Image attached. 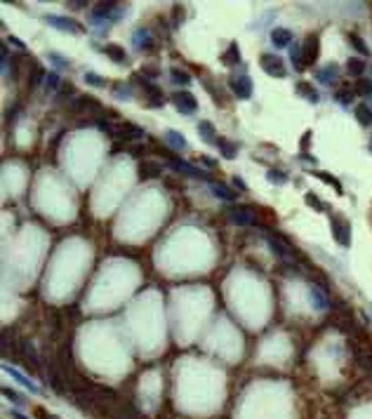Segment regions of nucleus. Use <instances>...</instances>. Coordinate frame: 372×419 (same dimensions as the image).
Listing matches in <instances>:
<instances>
[{
	"instance_id": "nucleus-9",
	"label": "nucleus",
	"mask_w": 372,
	"mask_h": 419,
	"mask_svg": "<svg viewBox=\"0 0 372 419\" xmlns=\"http://www.w3.org/2000/svg\"><path fill=\"white\" fill-rule=\"evenodd\" d=\"M226 217L238 226H255L257 224L255 212L247 210V207H231V210H226Z\"/></svg>"
},
{
	"instance_id": "nucleus-47",
	"label": "nucleus",
	"mask_w": 372,
	"mask_h": 419,
	"mask_svg": "<svg viewBox=\"0 0 372 419\" xmlns=\"http://www.w3.org/2000/svg\"><path fill=\"white\" fill-rule=\"evenodd\" d=\"M10 417H12V419H29V417H26V414H21V412H19V410H12V412H10Z\"/></svg>"
},
{
	"instance_id": "nucleus-43",
	"label": "nucleus",
	"mask_w": 372,
	"mask_h": 419,
	"mask_svg": "<svg viewBox=\"0 0 372 419\" xmlns=\"http://www.w3.org/2000/svg\"><path fill=\"white\" fill-rule=\"evenodd\" d=\"M85 5H87L85 0H71V3H68V7H71V10H83Z\"/></svg>"
},
{
	"instance_id": "nucleus-20",
	"label": "nucleus",
	"mask_w": 372,
	"mask_h": 419,
	"mask_svg": "<svg viewBox=\"0 0 372 419\" xmlns=\"http://www.w3.org/2000/svg\"><path fill=\"white\" fill-rule=\"evenodd\" d=\"M198 132H201V139H205L208 144H217V132H214V128H212V122L210 120H201L198 122Z\"/></svg>"
},
{
	"instance_id": "nucleus-36",
	"label": "nucleus",
	"mask_w": 372,
	"mask_h": 419,
	"mask_svg": "<svg viewBox=\"0 0 372 419\" xmlns=\"http://www.w3.org/2000/svg\"><path fill=\"white\" fill-rule=\"evenodd\" d=\"M45 76H47V73H45L43 68H38V66H36V71H31V85H40Z\"/></svg>"
},
{
	"instance_id": "nucleus-32",
	"label": "nucleus",
	"mask_w": 372,
	"mask_h": 419,
	"mask_svg": "<svg viewBox=\"0 0 372 419\" xmlns=\"http://www.w3.org/2000/svg\"><path fill=\"white\" fill-rule=\"evenodd\" d=\"M266 179L271 184H285L287 182V175H285V172H281V170H268Z\"/></svg>"
},
{
	"instance_id": "nucleus-38",
	"label": "nucleus",
	"mask_w": 372,
	"mask_h": 419,
	"mask_svg": "<svg viewBox=\"0 0 372 419\" xmlns=\"http://www.w3.org/2000/svg\"><path fill=\"white\" fill-rule=\"evenodd\" d=\"M349 40H351V45H354V47L358 50L360 55H367V52H370V50L365 47V43H363V40H360L358 36H351V38H349Z\"/></svg>"
},
{
	"instance_id": "nucleus-48",
	"label": "nucleus",
	"mask_w": 372,
	"mask_h": 419,
	"mask_svg": "<svg viewBox=\"0 0 372 419\" xmlns=\"http://www.w3.org/2000/svg\"><path fill=\"white\" fill-rule=\"evenodd\" d=\"M309 141H311V132L304 134V139H302V149H306V146H309Z\"/></svg>"
},
{
	"instance_id": "nucleus-6",
	"label": "nucleus",
	"mask_w": 372,
	"mask_h": 419,
	"mask_svg": "<svg viewBox=\"0 0 372 419\" xmlns=\"http://www.w3.org/2000/svg\"><path fill=\"white\" fill-rule=\"evenodd\" d=\"M332 238L342 248H349L351 245V226L344 217H332Z\"/></svg>"
},
{
	"instance_id": "nucleus-35",
	"label": "nucleus",
	"mask_w": 372,
	"mask_h": 419,
	"mask_svg": "<svg viewBox=\"0 0 372 419\" xmlns=\"http://www.w3.org/2000/svg\"><path fill=\"white\" fill-rule=\"evenodd\" d=\"M203 85L208 87V92H210V94H212V97H214V102H217V104H221V99H224V97H221L219 92H217V87L212 85V80H210V78H203Z\"/></svg>"
},
{
	"instance_id": "nucleus-29",
	"label": "nucleus",
	"mask_w": 372,
	"mask_h": 419,
	"mask_svg": "<svg viewBox=\"0 0 372 419\" xmlns=\"http://www.w3.org/2000/svg\"><path fill=\"white\" fill-rule=\"evenodd\" d=\"M354 92H356V94H360V97H367V94H372V80H365V78L356 80Z\"/></svg>"
},
{
	"instance_id": "nucleus-11",
	"label": "nucleus",
	"mask_w": 372,
	"mask_h": 419,
	"mask_svg": "<svg viewBox=\"0 0 372 419\" xmlns=\"http://www.w3.org/2000/svg\"><path fill=\"white\" fill-rule=\"evenodd\" d=\"M45 21L59 31H66V33H80V31H83V26H80L78 21H73V19H68V17H59V14H47Z\"/></svg>"
},
{
	"instance_id": "nucleus-28",
	"label": "nucleus",
	"mask_w": 372,
	"mask_h": 419,
	"mask_svg": "<svg viewBox=\"0 0 372 419\" xmlns=\"http://www.w3.org/2000/svg\"><path fill=\"white\" fill-rule=\"evenodd\" d=\"M313 175H316V177H318V179H323V182H325V184H328V186H332V188H335L337 193H344V188H342V184L337 182L335 177H330V175H328V172H323V170H318V172H313Z\"/></svg>"
},
{
	"instance_id": "nucleus-5",
	"label": "nucleus",
	"mask_w": 372,
	"mask_h": 419,
	"mask_svg": "<svg viewBox=\"0 0 372 419\" xmlns=\"http://www.w3.org/2000/svg\"><path fill=\"white\" fill-rule=\"evenodd\" d=\"M170 99H172V104L177 106L179 113H186V116H189V113H195V109H198V99H195L191 92H186V90L175 92Z\"/></svg>"
},
{
	"instance_id": "nucleus-22",
	"label": "nucleus",
	"mask_w": 372,
	"mask_h": 419,
	"mask_svg": "<svg viewBox=\"0 0 372 419\" xmlns=\"http://www.w3.org/2000/svg\"><path fill=\"white\" fill-rule=\"evenodd\" d=\"M297 92H299V94H302L304 99H309L311 104H318V102H320V94H318V92L313 90L309 83H297Z\"/></svg>"
},
{
	"instance_id": "nucleus-13",
	"label": "nucleus",
	"mask_w": 372,
	"mask_h": 419,
	"mask_svg": "<svg viewBox=\"0 0 372 419\" xmlns=\"http://www.w3.org/2000/svg\"><path fill=\"white\" fill-rule=\"evenodd\" d=\"M3 370H5L7 375L12 377L14 382H19V384H21V386H26V389H29V391H33V393H40V386H38V384H33V382H31V379H29V377L24 375V372H19L17 367H12V365H10V363H5V365H3Z\"/></svg>"
},
{
	"instance_id": "nucleus-1",
	"label": "nucleus",
	"mask_w": 372,
	"mask_h": 419,
	"mask_svg": "<svg viewBox=\"0 0 372 419\" xmlns=\"http://www.w3.org/2000/svg\"><path fill=\"white\" fill-rule=\"evenodd\" d=\"M264 238H266L268 248H271V252H274L278 259H283V261H297L299 252L294 250V245L290 243L287 238H283L281 233H264Z\"/></svg>"
},
{
	"instance_id": "nucleus-24",
	"label": "nucleus",
	"mask_w": 372,
	"mask_h": 419,
	"mask_svg": "<svg viewBox=\"0 0 372 419\" xmlns=\"http://www.w3.org/2000/svg\"><path fill=\"white\" fill-rule=\"evenodd\" d=\"M106 55L116 61V64H125V59H128V55H125V50L120 45H106Z\"/></svg>"
},
{
	"instance_id": "nucleus-33",
	"label": "nucleus",
	"mask_w": 372,
	"mask_h": 419,
	"mask_svg": "<svg viewBox=\"0 0 372 419\" xmlns=\"http://www.w3.org/2000/svg\"><path fill=\"white\" fill-rule=\"evenodd\" d=\"M45 85H47V90H59L61 87L59 73H47V76H45Z\"/></svg>"
},
{
	"instance_id": "nucleus-4",
	"label": "nucleus",
	"mask_w": 372,
	"mask_h": 419,
	"mask_svg": "<svg viewBox=\"0 0 372 419\" xmlns=\"http://www.w3.org/2000/svg\"><path fill=\"white\" fill-rule=\"evenodd\" d=\"M111 134H113V139H120V141H137L144 137V130L132 125V122H118V125H113Z\"/></svg>"
},
{
	"instance_id": "nucleus-7",
	"label": "nucleus",
	"mask_w": 372,
	"mask_h": 419,
	"mask_svg": "<svg viewBox=\"0 0 372 419\" xmlns=\"http://www.w3.org/2000/svg\"><path fill=\"white\" fill-rule=\"evenodd\" d=\"M262 68L271 78H285L287 76V68L283 64V59L276 55H262Z\"/></svg>"
},
{
	"instance_id": "nucleus-41",
	"label": "nucleus",
	"mask_w": 372,
	"mask_h": 419,
	"mask_svg": "<svg viewBox=\"0 0 372 419\" xmlns=\"http://www.w3.org/2000/svg\"><path fill=\"white\" fill-rule=\"evenodd\" d=\"M130 92H132V90H130L128 85H116V97H118V99H128Z\"/></svg>"
},
{
	"instance_id": "nucleus-50",
	"label": "nucleus",
	"mask_w": 372,
	"mask_h": 419,
	"mask_svg": "<svg viewBox=\"0 0 372 419\" xmlns=\"http://www.w3.org/2000/svg\"><path fill=\"white\" fill-rule=\"evenodd\" d=\"M370 149H372V141H370Z\"/></svg>"
},
{
	"instance_id": "nucleus-46",
	"label": "nucleus",
	"mask_w": 372,
	"mask_h": 419,
	"mask_svg": "<svg viewBox=\"0 0 372 419\" xmlns=\"http://www.w3.org/2000/svg\"><path fill=\"white\" fill-rule=\"evenodd\" d=\"M233 186L240 188V191H247V184H245L243 179H240V177H236V179H233Z\"/></svg>"
},
{
	"instance_id": "nucleus-30",
	"label": "nucleus",
	"mask_w": 372,
	"mask_h": 419,
	"mask_svg": "<svg viewBox=\"0 0 372 419\" xmlns=\"http://www.w3.org/2000/svg\"><path fill=\"white\" fill-rule=\"evenodd\" d=\"M318 80H323V83H332V80H337V66H325L318 71Z\"/></svg>"
},
{
	"instance_id": "nucleus-40",
	"label": "nucleus",
	"mask_w": 372,
	"mask_h": 419,
	"mask_svg": "<svg viewBox=\"0 0 372 419\" xmlns=\"http://www.w3.org/2000/svg\"><path fill=\"white\" fill-rule=\"evenodd\" d=\"M337 99H339V102H342V104H349V102H351V99H354V92H349V90H339V92H337Z\"/></svg>"
},
{
	"instance_id": "nucleus-15",
	"label": "nucleus",
	"mask_w": 372,
	"mask_h": 419,
	"mask_svg": "<svg viewBox=\"0 0 372 419\" xmlns=\"http://www.w3.org/2000/svg\"><path fill=\"white\" fill-rule=\"evenodd\" d=\"M165 172V167L160 163H156V160H141L139 163V177L141 179H156V177H160Z\"/></svg>"
},
{
	"instance_id": "nucleus-37",
	"label": "nucleus",
	"mask_w": 372,
	"mask_h": 419,
	"mask_svg": "<svg viewBox=\"0 0 372 419\" xmlns=\"http://www.w3.org/2000/svg\"><path fill=\"white\" fill-rule=\"evenodd\" d=\"M304 201H306V205H309V207H316V210H325V205H323L320 201H318V198H316L313 193H306V195H304Z\"/></svg>"
},
{
	"instance_id": "nucleus-17",
	"label": "nucleus",
	"mask_w": 372,
	"mask_h": 419,
	"mask_svg": "<svg viewBox=\"0 0 372 419\" xmlns=\"http://www.w3.org/2000/svg\"><path fill=\"white\" fill-rule=\"evenodd\" d=\"M271 43H274L276 47H287V45L292 43V31L274 29V31H271Z\"/></svg>"
},
{
	"instance_id": "nucleus-42",
	"label": "nucleus",
	"mask_w": 372,
	"mask_h": 419,
	"mask_svg": "<svg viewBox=\"0 0 372 419\" xmlns=\"http://www.w3.org/2000/svg\"><path fill=\"white\" fill-rule=\"evenodd\" d=\"M49 59L55 61V64H57V66H59V68H64V66H66V59H64V57H61V55H57V52H49Z\"/></svg>"
},
{
	"instance_id": "nucleus-19",
	"label": "nucleus",
	"mask_w": 372,
	"mask_h": 419,
	"mask_svg": "<svg viewBox=\"0 0 372 419\" xmlns=\"http://www.w3.org/2000/svg\"><path fill=\"white\" fill-rule=\"evenodd\" d=\"M210 188H212V193L217 195V198H221V201H236V191L233 188H229V186H224V184H210Z\"/></svg>"
},
{
	"instance_id": "nucleus-49",
	"label": "nucleus",
	"mask_w": 372,
	"mask_h": 419,
	"mask_svg": "<svg viewBox=\"0 0 372 419\" xmlns=\"http://www.w3.org/2000/svg\"><path fill=\"white\" fill-rule=\"evenodd\" d=\"M203 163L208 165V167H214V160L212 158H205V156H203Z\"/></svg>"
},
{
	"instance_id": "nucleus-27",
	"label": "nucleus",
	"mask_w": 372,
	"mask_h": 419,
	"mask_svg": "<svg viewBox=\"0 0 372 419\" xmlns=\"http://www.w3.org/2000/svg\"><path fill=\"white\" fill-rule=\"evenodd\" d=\"M346 71L351 73V76H363V71H365V61L360 59V57H351L346 64Z\"/></svg>"
},
{
	"instance_id": "nucleus-34",
	"label": "nucleus",
	"mask_w": 372,
	"mask_h": 419,
	"mask_svg": "<svg viewBox=\"0 0 372 419\" xmlns=\"http://www.w3.org/2000/svg\"><path fill=\"white\" fill-rule=\"evenodd\" d=\"M3 396H5V398H10L12 403H17V405H24V396L17 393V391H12V389H7V386L3 389Z\"/></svg>"
},
{
	"instance_id": "nucleus-23",
	"label": "nucleus",
	"mask_w": 372,
	"mask_h": 419,
	"mask_svg": "<svg viewBox=\"0 0 372 419\" xmlns=\"http://www.w3.org/2000/svg\"><path fill=\"white\" fill-rule=\"evenodd\" d=\"M217 146H219V151L224 158H236V153H238V144H233V141L229 139H217Z\"/></svg>"
},
{
	"instance_id": "nucleus-3",
	"label": "nucleus",
	"mask_w": 372,
	"mask_h": 419,
	"mask_svg": "<svg viewBox=\"0 0 372 419\" xmlns=\"http://www.w3.org/2000/svg\"><path fill=\"white\" fill-rule=\"evenodd\" d=\"M71 109H73L76 113H85V116H90V118H99L102 113H104L102 104H99L94 97H78L73 104H71Z\"/></svg>"
},
{
	"instance_id": "nucleus-2",
	"label": "nucleus",
	"mask_w": 372,
	"mask_h": 419,
	"mask_svg": "<svg viewBox=\"0 0 372 419\" xmlns=\"http://www.w3.org/2000/svg\"><path fill=\"white\" fill-rule=\"evenodd\" d=\"M167 156V165H170L175 172H179V175H186V177H193V179H203V182H210V175L205 170H198V167H193L191 163H186V160L177 158V156H172L170 151L165 153Z\"/></svg>"
},
{
	"instance_id": "nucleus-31",
	"label": "nucleus",
	"mask_w": 372,
	"mask_h": 419,
	"mask_svg": "<svg viewBox=\"0 0 372 419\" xmlns=\"http://www.w3.org/2000/svg\"><path fill=\"white\" fill-rule=\"evenodd\" d=\"M85 83L87 85H94V87H106V80L102 78V76H97V73H92V71L85 73Z\"/></svg>"
},
{
	"instance_id": "nucleus-8",
	"label": "nucleus",
	"mask_w": 372,
	"mask_h": 419,
	"mask_svg": "<svg viewBox=\"0 0 372 419\" xmlns=\"http://www.w3.org/2000/svg\"><path fill=\"white\" fill-rule=\"evenodd\" d=\"M229 87L238 99H250L252 97V80L250 76H231L229 78Z\"/></svg>"
},
{
	"instance_id": "nucleus-45",
	"label": "nucleus",
	"mask_w": 372,
	"mask_h": 419,
	"mask_svg": "<svg viewBox=\"0 0 372 419\" xmlns=\"http://www.w3.org/2000/svg\"><path fill=\"white\" fill-rule=\"evenodd\" d=\"M7 43L14 45V47H19V50H24V43H21V40H19L17 36H10V38H7Z\"/></svg>"
},
{
	"instance_id": "nucleus-26",
	"label": "nucleus",
	"mask_w": 372,
	"mask_h": 419,
	"mask_svg": "<svg viewBox=\"0 0 372 419\" xmlns=\"http://www.w3.org/2000/svg\"><path fill=\"white\" fill-rule=\"evenodd\" d=\"M170 78L172 83H177V85H191V76L186 71H182V68H170Z\"/></svg>"
},
{
	"instance_id": "nucleus-14",
	"label": "nucleus",
	"mask_w": 372,
	"mask_h": 419,
	"mask_svg": "<svg viewBox=\"0 0 372 419\" xmlns=\"http://www.w3.org/2000/svg\"><path fill=\"white\" fill-rule=\"evenodd\" d=\"M309 302L313 304V309H320V311L330 309V299H328V294H325V290H323L320 285H316V283H313V285L309 287Z\"/></svg>"
},
{
	"instance_id": "nucleus-12",
	"label": "nucleus",
	"mask_w": 372,
	"mask_h": 419,
	"mask_svg": "<svg viewBox=\"0 0 372 419\" xmlns=\"http://www.w3.org/2000/svg\"><path fill=\"white\" fill-rule=\"evenodd\" d=\"M318 52H320V47H318V36H309L302 43V61H304V66H311L313 61L318 59Z\"/></svg>"
},
{
	"instance_id": "nucleus-10",
	"label": "nucleus",
	"mask_w": 372,
	"mask_h": 419,
	"mask_svg": "<svg viewBox=\"0 0 372 419\" xmlns=\"http://www.w3.org/2000/svg\"><path fill=\"white\" fill-rule=\"evenodd\" d=\"M17 353H19V358L26 360L29 367H38V365H40V356H38L36 347H33L29 339H19L17 341Z\"/></svg>"
},
{
	"instance_id": "nucleus-18",
	"label": "nucleus",
	"mask_w": 372,
	"mask_h": 419,
	"mask_svg": "<svg viewBox=\"0 0 372 419\" xmlns=\"http://www.w3.org/2000/svg\"><path fill=\"white\" fill-rule=\"evenodd\" d=\"M163 137H165V141H167L172 149H177V151H184V149L189 146L186 144V139H184V134H179L177 130H165Z\"/></svg>"
},
{
	"instance_id": "nucleus-21",
	"label": "nucleus",
	"mask_w": 372,
	"mask_h": 419,
	"mask_svg": "<svg viewBox=\"0 0 372 419\" xmlns=\"http://www.w3.org/2000/svg\"><path fill=\"white\" fill-rule=\"evenodd\" d=\"M221 59H224L226 66H236V64H240V50H238V45H236V43L229 45V50L221 55Z\"/></svg>"
},
{
	"instance_id": "nucleus-25",
	"label": "nucleus",
	"mask_w": 372,
	"mask_h": 419,
	"mask_svg": "<svg viewBox=\"0 0 372 419\" xmlns=\"http://www.w3.org/2000/svg\"><path fill=\"white\" fill-rule=\"evenodd\" d=\"M356 118L360 120V125H372V109L365 104H358L356 106Z\"/></svg>"
},
{
	"instance_id": "nucleus-39",
	"label": "nucleus",
	"mask_w": 372,
	"mask_h": 419,
	"mask_svg": "<svg viewBox=\"0 0 372 419\" xmlns=\"http://www.w3.org/2000/svg\"><path fill=\"white\" fill-rule=\"evenodd\" d=\"M172 17H175V26L182 24V19H184V7H182V5H175V10H172Z\"/></svg>"
},
{
	"instance_id": "nucleus-16",
	"label": "nucleus",
	"mask_w": 372,
	"mask_h": 419,
	"mask_svg": "<svg viewBox=\"0 0 372 419\" xmlns=\"http://www.w3.org/2000/svg\"><path fill=\"white\" fill-rule=\"evenodd\" d=\"M354 360L360 370H365L367 375L372 372V351H365V349H354Z\"/></svg>"
},
{
	"instance_id": "nucleus-44",
	"label": "nucleus",
	"mask_w": 372,
	"mask_h": 419,
	"mask_svg": "<svg viewBox=\"0 0 372 419\" xmlns=\"http://www.w3.org/2000/svg\"><path fill=\"white\" fill-rule=\"evenodd\" d=\"M146 104H148V106H151V109H158V106H163L165 102H163V97H153V99H148Z\"/></svg>"
}]
</instances>
